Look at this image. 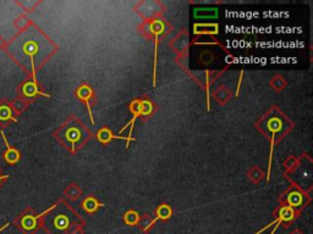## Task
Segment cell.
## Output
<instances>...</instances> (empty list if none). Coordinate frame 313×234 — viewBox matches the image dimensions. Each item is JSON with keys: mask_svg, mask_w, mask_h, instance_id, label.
<instances>
[{"mask_svg": "<svg viewBox=\"0 0 313 234\" xmlns=\"http://www.w3.org/2000/svg\"><path fill=\"white\" fill-rule=\"evenodd\" d=\"M43 216V214L33 216V215H23L21 217L19 227L23 230V233L26 234H31L37 229V224H38V218Z\"/></svg>", "mask_w": 313, "mask_h": 234, "instance_id": "4", "label": "cell"}, {"mask_svg": "<svg viewBox=\"0 0 313 234\" xmlns=\"http://www.w3.org/2000/svg\"><path fill=\"white\" fill-rule=\"evenodd\" d=\"M9 224H10V223H7V224H4V226H3L2 228H0V233H2V232H3V230H4V229H5V228H8V227H9Z\"/></svg>", "mask_w": 313, "mask_h": 234, "instance_id": "10", "label": "cell"}, {"mask_svg": "<svg viewBox=\"0 0 313 234\" xmlns=\"http://www.w3.org/2000/svg\"><path fill=\"white\" fill-rule=\"evenodd\" d=\"M48 211V216H45L43 220V227L50 234H68L70 232V227L72 226L71 215L68 212H50Z\"/></svg>", "mask_w": 313, "mask_h": 234, "instance_id": "2", "label": "cell"}, {"mask_svg": "<svg viewBox=\"0 0 313 234\" xmlns=\"http://www.w3.org/2000/svg\"><path fill=\"white\" fill-rule=\"evenodd\" d=\"M8 50L14 60L19 61L21 65L26 66L30 63L33 77H36V66L45 60L53 49L44 36L36 28H31L11 42Z\"/></svg>", "mask_w": 313, "mask_h": 234, "instance_id": "1", "label": "cell"}, {"mask_svg": "<svg viewBox=\"0 0 313 234\" xmlns=\"http://www.w3.org/2000/svg\"><path fill=\"white\" fill-rule=\"evenodd\" d=\"M136 220H137V216L133 214V212H130V214H126L125 221L127 222V223L133 224V223H135V222H136Z\"/></svg>", "mask_w": 313, "mask_h": 234, "instance_id": "9", "label": "cell"}, {"mask_svg": "<svg viewBox=\"0 0 313 234\" xmlns=\"http://www.w3.org/2000/svg\"><path fill=\"white\" fill-rule=\"evenodd\" d=\"M7 178H8V176H2V175H0V184H2L3 179H7Z\"/></svg>", "mask_w": 313, "mask_h": 234, "instance_id": "11", "label": "cell"}, {"mask_svg": "<svg viewBox=\"0 0 313 234\" xmlns=\"http://www.w3.org/2000/svg\"><path fill=\"white\" fill-rule=\"evenodd\" d=\"M2 137H3V141H4L5 147H7V150H5V153H4V160L7 161L9 165H15V163L19 162V160H20L19 150L13 148L10 144H9L7 137H5L3 130H2Z\"/></svg>", "mask_w": 313, "mask_h": 234, "instance_id": "5", "label": "cell"}, {"mask_svg": "<svg viewBox=\"0 0 313 234\" xmlns=\"http://www.w3.org/2000/svg\"><path fill=\"white\" fill-rule=\"evenodd\" d=\"M170 215H172V211H170V209L166 205L160 206L159 210H158V218H163V220H165V218H168Z\"/></svg>", "mask_w": 313, "mask_h": 234, "instance_id": "8", "label": "cell"}, {"mask_svg": "<svg viewBox=\"0 0 313 234\" xmlns=\"http://www.w3.org/2000/svg\"><path fill=\"white\" fill-rule=\"evenodd\" d=\"M8 121H15L17 122V120L13 116V110L8 104H2L0 105V122L7 123Z\"/></svg>", "mask_w": 313, "mask_h": 234, "instance_id": "7", "label": "cell"}, {"mask_svg": "<svg viewBox=\"0 0 313 234\" xmlns=\"http://www.w3.org/2000/svg\"><path fill=\"white\" fill-rule=\"evenodd\" d=\"M22 92L25 95L27 96V98H33V96L36 95H45L49 98V95H47V94L42 93L41 90H39V88L37 86V82H36V77H33L32 81L27 82V83H25V86H23L22 88Z\"/></svg>", "mask_w": 313, "mask_h": 234, "instance_id": "6", "label": "cell"}, {"mask_svg": "<svg viewBox=\"0 0 313 234\" xmlns=\"http://www.w3.org/2000/svg\"><path fill=\"white\" fill-rule=\"evenodd\" d=\"M63 142L66 143V144L70 145V147H76V143H80L82 135H81V129L76 126H69L65 127V129L63 130Z\"/></svg>", "mask_w": 313, "mask_h": 234, "instance_id": "3", "label": "cell"}]
</instances>
